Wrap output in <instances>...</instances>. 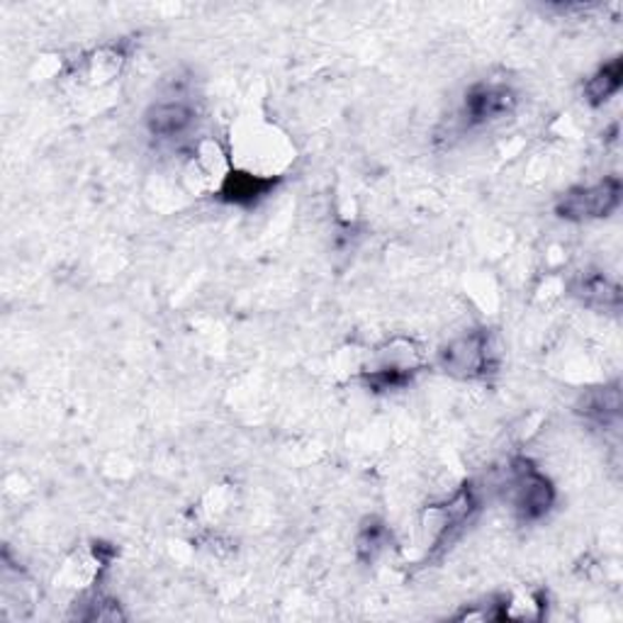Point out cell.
I'll list each match as a JSON object with an SVG mask.
<instances>
[{"label":"cell","instance_id":"1","mask_svg":"<svg viewBox=\"0 0 623 623\" xmlns=\"http://www.w3.org/2000/svg\"><path fill=\"white\" fill-rule=\"evenodd\" d=\"M500 363V346L487 329H475V332L458 336L439 351V366L453 378L463 380L495 375Z\"/></svg>","mask_w":623,"mask_h":623},{"label":"cell","instance_id":"2","mask_svg":"<svg viewBox=\"0 0 623 623\" xmlns=\"http://www.w3.org/2000/svg\"><path fill=\"white\" fill-rule=\"evenodd\" d=\"M512 504L514 512L522 522H538L550 512L552 502H556V487L552 482L538 473V470L519 458L512 463Z\"/></svg>","mask_w":623,"mask_h":623},{"label":"cell","instance_id":"3","mask_svg":"<svg viewBox=\"0 0 623 623\" xmlns=\"http://www.w3.org/2000/svg\"><path fill=\"white\" fill-rule=\"evenodd\" d=\"M621 205V181L616 175L587 187H572L560 197L556 213L572 222L602 219L616 213Z\"/></svg>","mask_w":623,"mask_h":623},{"label":"cell","instance_id":"4","mask_svg":"<svg viewBox=\"0 0 623 623\" xmlns=\"http://www.w3.org/2000/svg\"><path fill=\"white\" fill-rule=\"evenodd\" d=\"M516 105V93L507 86L477 84L465 93L463 115L468 125H487L509 115Z\"/></svg>","mask_w":623,"mask_h":623},{"label":"cell","instance_id":"5","mask_svg":"<svg viewBox=\"0 0 623 623\" xmlns=\"http://www.w3.org/2000/svg\"><path fill=\"white\" fill-rule=\"evenodd\" d=\"M195 108L185 100H163L154 103L144 115V122L151 137L157 139H179L183 135L191 132V127L195 125Z\"/></svg>","mask_w":623,"mask_h":623},{"label":"cell","instance_id":"6","mask_svg":"<svg viewBox=\"0 0 623 623\" xmlns=\"http://www.w3.org/2000/svg\"><path fill=\"white\" fill-rule=\"evenodd\" d=\"M278 179H270V175H256L249 171H229L225 175V181L219 185V197L229 205H241L251 207L258 200H264L270 191H273Z\"/></svg>","mask_w":623,"mask_h":623},{"label":"cell","instance_id":"7","mask_svg":"<svg viewBox=\"0 0 623 623\" xmlns=\"http://www.w3.org/2000/svg\"><path fill=\"white\" fill-rule=\"evenodd\" d=\"M574 298H580L587 308L594 310H619L621 288L604 273H584L572 286Z\"/></svg>","mask_w":623,"mask_h":623},{"label":"cell","instance_id":"8","mask_svg":"<svg viewBox=\"0 0 623 623\" xmlns=\"http://www.w3.org/2000/svg\"><path fill=\"white\" fill-rule=\"evenodd\" d=\"M578 411L584 417L590 419L592 425L597 427H614L619 425V417H621V393H619V385H611V387H599V390L587 393L580 405Z\"/></svg>","mask_w":623,"mask_h":623},{"label":"cell","instance_id":"9","mask_svg":"<svg viewBox=\"0 0 623 623\" xmlns=\"http://www.w3.org/2000/svg\"><path fill=\"white\" fill-rule=\"evenodd\" d=\"M417 366L415 363H399V361H390V363H383L380 368L363 373V380L375 393H390V390H399V387H405L415 378Z\"/></svg>","mask_w":623,"mask_h":623},{"label":"cell","instance_id":"10","mask_svg":"<svg viewBox=\"0 0 623 623\" xmlns=\"http://www.w3.org/2000/svg\"><path fill=\"white\" fill-rule=\"evenodd\" d=\"M623 80V62L616 56L611 58L609 64H604L599 72L584 84V98L592 105H602L611 96H616Z\"/></svg>","mask_w":623,"mask_h":623},{"label":"cell","instance_id":"11","mask_svg":"<svg viewBox=\"0 0 623 623\" xmlns=\"http://www.w3.org/2000/svg\"><path fill=\"white\" fill-rule=\"evenodd\" d=\"M387 544H390V531H387V526L378 519H368L366 524H363L358 540H356L358 558L373 562L387 548Z\"/></svg>","mask_w":623,"mask_h":623}]
</instances>
